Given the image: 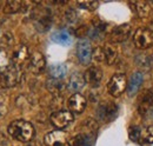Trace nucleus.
<instances>
[{"mask_svg":"<svg viewBox=\"0 0 153 146\" xmlns=\"http://www.w3.org/2000/svg\"><path fill=\"white\" fill-rule=\"evenodd\" d=\"M8 134L21 143H30L34 138L36 131L33 125L26 120H14L8 125Z\"/></svg>","mask_w":153,"mask_h":146,"instance_id":"f257e3e1","label":"nucleus"},{"mask_svg":"<svg viewBox=\"0 0 153 146\" xmlns=\"http://www.w3.org/2000/svg\"><path fill=\"white\" fill-rule=\"evenodd\" d=\"M22 79V71L18 65H11L10 69L0 78L1 87H13L17 86Z\"/></svg>","mask_w":153,"mask_h":146,"instance_id":"f03ea898","label":"nucleus"},{"mask_svg":"<svg viewBox=\"0 0 153 146\" xmlns=\"http://www.w3.org/2000/svg\"><path fill=\"white\" fill-rule=\"evenodd\" d=\"M127 89V79L126 75L123 73H115L112 75V78L110 79L108 84H107V90L108 93L112 97H120L124 91Z\"/></svg>","mask_w":153,"mask_h":146,"instance_id":"7ed1b4c3","label":"nucleus"},{"mask_svg":"<svg viewBox=\"0 0 153 146\" xmlns=\"http://www.w3.org/2000/svg\"><path fill=\"white\" fill-rule=\"evenodd\" d=\"M74 117L72 114V112L70 111H64V110H59V111H56L51 114L50 117V121L51 124L54 126V127L59 128H65L67 127L72 121H73Z\"/></svg>","mask_w":153,"mask_h":146,"instance_id":"20e7f679","label":"nucleus"},{"mask_svg":"<svg viewBox=\"0 0 153 146\" xmlns=\"http://www.w3.org/2000/svg\"><path fill=\"white\" fill-rule=\"evenodd\" d=\"M134 45L139 50H146L153 44V33L149 28H138L133 36Z\"/></svg>","mask_w":153,"mask_h":146,"instance_id":"39448f33","label":"nucleus"},{"mask_svg":"<svg viewBox=\"0 0 153 146\" xmlns=\"http://www.w3.org/2000/svg\"><path fill=\"white\" fill-rule=\"evenodd\" d=\"M117 113H118V106L113 101H105L100 104L99 107L97 109V115L99 120L105 123H108L112 119H114Z\"/></svg>","mask_w":153,"mask_h":146,"instance_id":"423d86ee","label":"nucleus"},{"mask_svg":"<svg viewBox=\"0 0 153 146\" xmlns=\"http://www.w3.org/2000/svg\"><path fill=\"white\" fill-rule=\"evenodd\" d=\"M76 57L82 65H88L92 60V46L86 39L79 40L76 45Z\"/></svg>","mask_w":153,"mask_h":146,"instance_id":"0eeeda50","label":"nucleus"},{"mask_svg":"<svg viewBox=\"0 0 153 146\" xmlns=\"http://www.w3.org/2000/svg\"><path fill=\"white\" fill-rule=\"evenodd\" d=\"M153 106V92L151 90H144L138 97V113L140 115L147 114Z\"/></svg>","mask_w":153,"mask_h":146,"instance_id":"6e6552de","label":"nucleus"},{"mask_svg":"<svg viewBox=\"0 0 153 146\" xmlns=\"http://www.w3.org/2000/svg\"><path fill=\"white\" fill-rule=\"evenodd\" d=\"M102 77L104 73L99 66H90L86 70V72L84 73L85 83L88 84L91 87H98L102 80Z\"/></svg>","mask_w":153,"mask_h":146,"instance_id":"1a4fd4ad","label":"nucleus"},{"mask_svg":"<svg viewBox=\"0 0 153 146\" xmlns=\"http://www.w3.org/2000/svg\"><path fill=\"white\" fill-rule=\"evenodd\" d=\"M67 134L62 131H52L44 137L45 146H66Z\"/></svg>","mask_w":153,"mask_h":146,"instance_id":"9d476101","label":"nucleus"},{"mask_svg":"<svg viewBox=\"0 0 153 146\" xmlns=\"http://www.w3.org/2000/svg\"><path fill=\"white\" fill-rule=\"evenodd\" d=\"M131 31H132L131 25H128V24L119 25V26L114 27V28L111 31V33H110V40H111L112 42H114V44L123 42V41H125V40L130 36Z\"/></svg>","mask_w":153,"mask_h":146,"instance_id":"9b49d317","label":"nucleus"},{"mask_svg":"<svg viewBox=\"0 0 153 146\" xmlns=\"http://www.w3.org/2000/svg\"><path fill=\"white\" fill-rule=\"evenodd\" d=\"M46 67V60L42 53L40 52H33L30 57L28 61V70L33 74H40Z\"/></svg>","mask_w":153,"mask_h":146,"instance_id":"f8f14e48","label":"nucleus"},{"mask_svg":"<svg viewBox=\"0 0 153 146\" xmlns=\"http://www.w3.org/2000/svg\"><path fill=\"white\" fill-rule=\"evenodd\" d=\"M86 105H87L86 98L80 93H73L67 100V106L73 113H82Z\"/></svg>","mask_w":153,"mask_h":146,"instance_id":"ddd939ff","label":"nucleus"},{"mask_svg":"<svg viewBox=\"0 0 153 146\" xmlns=\"http://www.w3.org/2000/svg\"><path fill=\"white\" fill-rule=\"evenodd\" d=\"M46 89L51 94H53L54 97H61L64 91L66 90V85L62 80L59 79H48L46 81Z\"/></svg>","mask_w":153,"mask_h":146,"instance_id":"4468645a","label":"nucleus"},{"mask_svg":"<svg viewBox=\"0 0 153 146\" xmlns=\"http://www.w3.org/2000/svg\"><path fill=\"white\" fill-rule=\"evenodd\" d=\"M143 80H144V78H143V74L141 73L140 72L133 73V75L130 79V83L127 84V93H128L130 97H133V95H135L138 93L140 86H141V84H143Z\"/></svg>","mask_w":153,"mask_h":146,"instance_id":"2eb2a0df","label":"nucleus"},{"mask_svg":"<svg viewBox=\"0 0 153 146\" xmlns=\"http://www.w3.org/2000/svg\"><path fill=\"white\" fill-rule=\"evenodd\" d=\"M34 25H36V28L38 30L39 32H47L52 25V19L51 16L47 14V13H41L38 14L36 17V21H34Z\"/></svg>","mask_w":153,"mask_h":146,"instance_id":"dca6fc26","label":"nucleus"},{"mask_svg":"<svg viewBox=\"0 0 153 146\" xmlns=\"http://www.w3.org/2000/svg\"><path fill=\"white\" fill-rule=\"evenodd\" d=\"M85 85V79H84V75L80 74V73H73L71 77H70V80H68V90L73 93H78L80 91Z\"/></svg>","mask_w":153,"mask_h":146,"instance_id":"f3484780","label":"nucleus"},{"mask_svg":"<svg viewBox=\"0 0 153 146\" xmlns=\"http://www.w3.org/2000/svg\"><path fill=\"white\" fill-rule=\"evenodd\" d=\"M51 39L53 42H56L58 45H62V46H67L72 41L71 34L67 30H58L56 32H53L51 36Z\"/></svg>","mask_w":153,"mask_h":146,"instance_id":"a211bd4d","label":"nucleus"},{"mask_svg":"<svg viewBox=\"0 0 153 146\" xmlns=\"http://www.w3.org/2000/svg\"><path fill=\"white\" fill-rule=\"evenodd\" d=\"M28 59V48L25 45H20L19 47H17L13 52L12 55V61L14 63V65L20 66L21 64H24L26 60Z\"/></svg>","mask_w":153,"mask_h":146,"instance_id":"6ab92c4d","label":"nucleus"},{"mask_svg":"<svg viewBox=\"0 0 153 146\" xmlns=\"http://www.w3.org/2000/svg\"><path fill=\"white\" fill-rule=\"evenodd\" d=\"M104 52H105V63L107 65H114L119 58V51L112 44H107L104 46Z\"/></svg>","mask_w":153,"mask_h":146,"instance_id":"aec40b11","label":"nucleus"},{"mask_svg":"<svg viewBox=\"0 0 153 146\" xmlns=\"http://www.w3.org/2000/svg\"><path fill=\"white\" fill-rule=\"evenodd\" d=\"M131 5L133 6V10L140 18H147L151 14V6L146 1H132Z\"/></svg>","mask_w":153,"mask_h":146,"instance_id":"412c9836","label":"nucleus"},{"mask_svg":"<svg viewBox=\"0 0 153 146\" xmlns=\"http://www.w3.org/2000/svg\"><path fill=\"white\" fill-rule=\"evenodd\" d=\"M135 64L138 67L145 70V71H149L151 70L153 66V60L152 57L147 53H140L135 57Z\"/></svg>","mask_w":153,"mask_h":146,"instance_id":"4be33fe9","label":"nucleus"},{"mask_svg":"<svg viewBox=\"0 0 153 146\" xmlns=\"http://www.w3.org/2000/svg\"><path fill=\"white\" fill-rule=\"evenodd\" d=\"M50 75L52 77V79H59L61 80L66 74H67V67L65 64H53L50 70Z\"/></svg>","mask_w":153,"mask_h":146,"instance_id":"5701e85b","label":"nucleus"},{"mask_svg":"<svg viewBox=\"0 0 153 146\" xmlns=\"http://www.w3.org/2000/svg\"><path fill=\"white\" fill-rule=\"evenodd\" d=\"M25 2L22 1H7L4 6V13L5 14H14L22 10Z\"/></svg>","mask_w":153,"mask_h":146,"instance_id":"b1692460","label":"nucleus"},{"mask_svg":"<svg viewBox=\"0 0 153 146\" xmlns=\"http://www.w3.org/2000/svg\"><path fill=\"white\" fill-rule=\"evenodd\" d=\"M11 65H12L11 59L7 54V52L4 50H0V74H4L10 69Z\"/></svg>","mask_w":153,"mask_h":146,"instance_id":"393cba45","label":"nucleus"},{"mask_svg":"<svg viewBox=\"0 0 153 146\" xmlns=\"http://www.w3.org/2000/svg\"><path fill=\"white\" fill-rule=\"evenodd\" d=\"M14 45V36L11 32H4L0 34V46L1 47H12Z\"/></svg>","mask_w":153,"mask_h":146,"instance_id":"a878e982","label":"nucleus"},{"mask_svg":"<svg viewBox=\"0 0 153 146\" xmlns=\"http://www.w3.org/2000/svg\"><path fill=\"white\" fill-rule=\"evenodd\" d=\"M141 128L139 127V126H137V125H133V126H131V127L128 128V137H130V139L134 142V143H138L140 139H141Z\"/></svg>","mask_w":153,"mask_h":146,"instance_id":"bb28decb","label":"nucleus"},{"mask_svg":"<svg viewBox=\"0 0 153 146\" xmlns=\"http://www.w3.org/2000/svg\"><path fill=\"white\" fill-rule=\"evenodd\" d=\"M92 59L97 63H104L105 61L104 47H96L94 50H92Z\"/></svg>","mask_w":153,"mask_h":146,"instance_id":"cd10ccee","label":"nucleus"},{"mask_svg":"<svg viewBox=\"0 0 153 146\" xmlns=\"http://www.w3.org/2000/svg\"><path fill=\"white\" fill-rule=\"evenodd\" d=\"M141 139L146 144H152L153 143V125L146 127L141 132Z\"/></svg>","mask_w":153,"mask_h":146,"instance_id":"c85d7f7f","label":"nucleus"},{"mask_svg":"<svg viewBox=\"0 0 153 146\" xmlns=\"http://www.w3.org/2000/svg\"><path fill=\"white\" fill-rule=\"evenodd\" d=\"M65 19L68 24H76V20H78V13H76V10H73L72 7L67 8L65 12Z\"/></svg>","mask_w":153,"mask_h":146,"instance_id":"c756f323","label":"nucleus"},{"mask_svg":"<svg viewBox=\"0 0 153 146\" xmlns=\"http://www.w3.org/2000/svg\"><path fill=\"white\" fill-rule=\"evenodd\" d=\"M78 5L87 11H94L96 8H98L99 2L98 1H78Z\"/></svg>","mask_w":153,"mask_h":146,"instance_id":"7c9ffc66","label":"nucleus"},{"mask_svg":"<svg viewBox=\"0 0 153 146\" xmlns=\"http://www.w3.org/2000/svg\"><path fill=\"white\" fill-rule=\"evenodd\" d=\"M84 125L88 128V131H97L98 130V123H97L94 119H91V118L86 119L85 123H84Z\"/></svg>","mask_w":153,"mask_h":146,"instance_id":"2f4dec72","label":"nucleus"},{"mask_svg":"<svg viewBox=\"0 0 153 146\" xmlns=\"http://www.w3.org/2000/svg\"><path fill=\"white\" fill-rule=\"evenodd\" d=\"M76 34L78 36H80V38H81V36L88 34V30H87V27H86V26H81V27H79V28L76 31Z\"/></svg>","mask_w":153,"mask_h":146,"instance_id":"473e14b6","label":"nucleus"},{"mask_svg":"<svg viewBox=\"0 0 153 146\" xmlns=\"http://www.w3.org/2000/svg\"><path fill=\"white\" fill-rule=\"evenodd\" d=\"M5 145H7V139H6V137L2 133H0V146Z\"/></svg>","mask_w":153,"mask_h":146,"instance_id":"72a5a7b5","label":"nucleus"},{"mask_svg":"<svg viewBox=\"0 0 153 146\" xmlns=\"http://www.w3.org/2000/svg\"><path fill=\"white\" fill-rule=\"evenodd\" d=\"M6 112H7L6 106H4V105H1V104H0V118H1L2 115H5V114H6Z\"/></svg>","mask_w":153,"mask_h":146,"instance_id":"f704fd0d","label":"nucleus"},{"mask_svg":"<svg viewBox=\"0 0 153 146\" xmlns=\"http://www.w3.org/2000/svg\"><path fill=\"white\" fill-rule=\"evenodd\" d=\"M28 146H39V145L37 144V143H36V144H34V143H32V144H30Z\"/></svg>","mask_w":153,"mask_h":146,"instance_id":"c9c22d12","label":"nucleus"},{"mask_svg":"<svg viewBox=\"0 0 153 146\" xmlns=\"http://www.w3.org/2000/svg\"><path fill=\"white\" fill-rule=\"evenodd\" d=\"M1 99H2V97H1V95H0V103H1Z\"/></svg>","mask_w":153,"mask_h":146,"instance_id":"e433bc0d","label":"nucleus"}]
</instances>
